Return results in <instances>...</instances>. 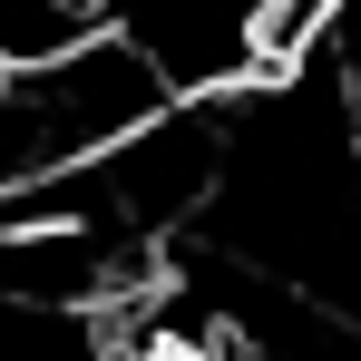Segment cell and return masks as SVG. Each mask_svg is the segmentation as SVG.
Here are the masks:
<instances>
[{
  "label": "cell",
  "instance_id": "obj_1",
  "mask_svg": "<svg viewBox=\"0 0 361 361\" xmlns=\"http://www.w3.org/2000/svg\"><path fill=\"white\" fill-rule=\"evenodd\" d=\"M176 88L127 49L118 30H88L78 49L39 68H0V205L30 185L68 176L88 157H108L127 127H147Z\"/></svg>",
  "mask_w": 361,
  "mask_h": 361
}]
</instances>
